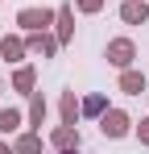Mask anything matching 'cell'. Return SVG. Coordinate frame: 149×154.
<instances>
[{"instance_id":"cell-1","label":"cell","mask_w":149,"mask_h":154,"mask_svg":"<svg viewBox=\"0 0 149 154\" xmlns=\"http://www.w3.org/2000/svg\"><path fill=\"white\" fill-rule=\"evenodd\" d=\"M54 13H58V8H46V4H25V8H17V29H21V33L54 29Z\"/></svg>"},{"instance_id":"cell-2","label":"cell","mask_w":149,"mask_h":154,"mask_svg":"<svg viewBox=\"0 0 149 154\" xmlns=\"http://www.w3.org/2000/svg\"><path fill=\"white\" fill-rule=\"evenodd\" d=\"M99 133H104L108 142H120V137L133 133V117H128L124 108H116V104H108V112L99 117Z\"/></svg>"},{"instance_id":"cell-3","label":"cell","mask_w":149,"mask_h":154,"mask_svg":"<svg viewBox=\"0 0 149 154\" xmlns=\"http://www.w3.org/2000/svg\"><path fill=\"white\" fill-rule=\"evenodd\" d=\"M104 58H108V67L124 71V67L137 63V42H133V38H112V42L104 46Z\"/></svg>"},{"instance_id":"cell-4","label":"cell","mask_w":149,"mask_h":154,"mask_svg":"<svg viewBox=\"0 0 149 154\" xmlns=\"http://www.w3.org/2000/svg\"><path fill=\"white\" fill-rule=\"evenodd\" d=\"M25 50L29 58H58V38H54V29H42V33H25Z\"/></svg>"},{"instance_id":"cell-5","label":"cell","mask_w":149,"mask_h":154,"mask_svg":"<svg viewBox=\"0 0 149 154\" xmlns=\"http://www.w3.org/2000/svg\"><path fill=\"white\" fill-rule=\"evenodd\" d=\"M83 146V133H79V125H54L50 129V150H79Z\"/></svg>"},{"instance_id":"cell-6","label":"cell","mask_w":149,"mask_h":154,"mask_svg":"<svg viewBox=\"0 0 149 154\" xmlns=\"http://www.w3.org/2000/svg\"><path fill=\"white\" fill-rule=\"evenodd\" d=\"M54 38H58V46L74 42V4H58V13H54Z\"/></svg>"},{"instance_id":"cell-7","label":"cell","mask_w":149,"mask_h":154,"mask_svg":"<svg viewBox=\"0 0 149 154\" xmlns=\"http://www.w3.org/2000/svg\"><path fill=\"white\" fill-rule=\"evenodd\" d=\"M8 88H13L17 96H25V100H29V96L37 92V67H33V63H21V67L13 71V79H8Z\"/></svg>"},{"instance_id":"cell-8","label":"cell","mask_w":149,"mask_h":154,"mask_svg":"<svg viewBox=\"0 0 149 154\" xmlns=\"http://www.w3.org/2000/svg\"><path fill=\"white\" fill-rule=\"evenodd\" d=\"M0 58L13 63V67H21L25 58H29V50H25V33H4V38H0Z\"/></svg>"},{"instance_id":"cell-9","label":"cell","mask_w":149,"mask_h":154,"mask_svg":"<svg viewBox=\"0 0 149 154\" xmlns=\"http://www.w3.org/2000/svg\"><path fill=\"white\" fill-rule=\"evenodd\" d=\"M116 88H120L124 96H141V92L149 88V75L141 71V67H124L120 79H116Z\"/></svg>"},{"instance_id":"cell-10","label":"cell","mask_w":149,"mask_h":154,"mask_svg":"<svg viewBox=\"0 0 149 154\" xmlns=\"http://www.w3.org/2000/svg\"><path fill=\"white\" fill-rule=\"evenodd\" d=\"M46 112H50V104L42 92H33L29 96V108H25V129H37L42 133V125H46Z\"/></svg>"},{"instance_id":"cell-11","label":"cell","mask_w":149,"mask_h":154,"mask_svg":"<svg viewBox=\"0 0 149 154\" xmlns=\"http://www.w3.org/2000/svg\"><path fill=\"white\" fill-rule=\"evenodd\" d=\"M58 117H62V125H79V117H83V100L74 96L71 88L58 96Z\"/></svg>"},{"instance_id":"cell-12","label":"cell","mask_w":149,"mask_h":154,"mask_svg":"<svg viewBox=\"0 0 149 154\" xmlns=\"http://www.w3.org/2000/svg\"><path fill=\"white\" fill-rule=\"evenodd\" d=\"M21 129H25V112L13 108V104H4L0 108V137H17Z\"/></svg>"},{"instance_id":"cell-13","label":"cell","mask_w":149,"mask_h":154,"mask_svg":"<svg viewBox=\"0 0 149 154\" xmlns=\"http://www.w3.org/2000/svg\"><path fill=\"white\" fill-rule=\"evenodd\" d=\"M120 21L124 25H145L149 21V0H120Z\"/></svg>"},{"instance_id":"cell-14","label":"cell","mask_w":149,"mask_h":154,"mask_svg":"<svg viewBox=\"0 0 149 154\" xmlns=\"http://www.w3.org/2000/svg\"><path fill=\"white\" fill-rule=\"evenodd\" d=\"M42 150H46V142H42L37 129H21L13 137V154H42Z\"/></svg>"},{"instance_id":"cell-15","label":"cell","mask_w":149,"mask_h":154,"mask_svg":"<svg viewBox=\"0 0 149 154\" xmlns=\"http://www.w3.org/2000/svg\"><path fill=\"white\" fill-rule=\"evenodd\" d=\"M104 112H108V96H104V92H91V96H83V117L99 121Z\"/></svg>"},{"instance_id":"cell-16","label":"cell","mask_w":149,"mask_h":154,"mask_svg":"<svg viewBox=\"0 0 149 154\" xmlns=\"http://www.w3.org/2000/svg\"><path fill=\"white\" fill-rule=\"evenodd\" d=\"M104 4H108V0H74V8H79L83 17H95V13H104Z\"/></svg>"},{"instance_id":"cell-17","label":"cell","mask_w":149,"mask_h":154,"mask_svg":"<svg viewBox=\"0 0 149 154\" xmlns=\"http://www.w3.org/2000/svg\"><path fill=\"white\" fill-rule=\"evenodd\" d=\"M133 137H137L141 146H149V112L141 117V121H133Z\"/></svg>"},{"instance_id":"cell-18","label":"cell","mask_w":149,"mask_h":154,"mask_svg":"<svg viewBox=\"0 0 149 154\" xmlns=\"http://www.w3.org/2000/svg\"><path fill=\"white\" fill-rule=\"evenodd\" d=\"M0 154H13V142L8 137H0Z\"/></svg>"},{"instance_id":"cell-19","label":"cell","mask_w":149,"mask_h":154,"mask_svg":"<svg viewBox=\"0 0 149 154\" xmlns=\"http://www.w3.org/2000/svg\"><path fill=\"white\" fill-rule=\"evenodd\" d=\"M58 154H79V150H58Z\"/></svg>"},{"instance_id":"cell-20","label":"cell","mask_w":149,"mask_h":154,"mask_svg":"<svg viewBox=\"0 0 149 154\" xmlns=\"http://www.w3.org/2000/svg\"><path fill=\"white\" fill-rule=\"evenodd\" d=\"M0 92H4V79H0Z\"/></svg>"},{"instance_id":"cell-21","label":"cell","mask_w":149,"mask_h":154,"mask_svg":"<svg viewBox=\"0 0 149 154\" xmlns=\"http://www.w3.org/2000/svg\"><path fill=\"white\" fill-rule=\"evenodd\" d=\"M42 154H54V150H42Z\"/></svg>"}]
</instances>
